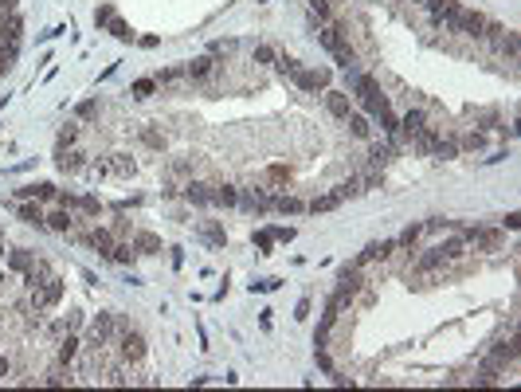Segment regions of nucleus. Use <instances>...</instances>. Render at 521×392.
Listing matches in <instances>:
<instances>
[{
    "label": "nucleus",
    "instance_id": "obj_1",
    "mask_svg": "<svg viewBox=\"0 0 521 392\" xmlns=\"http://www.w3.org/2000/svg\"><path fill=\"white\" fill-rule=\"evenodd\" d=\"M118 353L126 365H141L145 361V337L138 333V326H126L118 330Z\"/></svg>",
    "mask_w": 521,
    "mask_h": 392
},
{
    "label": "nucleus",
    "instance_id": "obj_2",
    "mask_svg": "<svg viewBox=\"0 0 521 392\" xmlns=\"http://www.w3.org/2000/svg\"><path fill=\"white\" fill-rule=\"evenodd\" d=\"M329 78H334L329 67H302L290 83H294L298 90H306V94H314V90H329Z\"/></svg>",
    "mask_w": 521,
    "mask_h": 392
},
{
    "label": "nucleus",
    "instance_id": "obj_3",
    "mask_svg": "<svg viewBox=\"0 0 521 392\" xmlns=\"http://www.w3.org/2000/svg\"><path fill=\"white\" fill-rule=\"evenodd\" d=\"M118 337V326H114V314H99L94 322L87 326V345H110Z\"/></svg>",
    "mask_w": 521,
    "mask_h": 392
},
{
    "label": "nucleus",
    "instance_id": "obj_4",
    "mask_svg": "<svg viewBox=\"0 0 521 392\" xmlns=\"http://www.w3.org/2000/svg\"><path fill=\"white\" fill-rule=\"evenodd\" d=\"M427 126V106H412V110H404L400 114V141L408 146L420 130Z\"/></svg>",
    "mask_w": 521,
    "mask_h": 392
},
{
    "label": "nucleus",
    "instance_id": "obj_5",
    "mask_svg": "<svg viewBox=\"0 0 521 392\" xmlns=\"http://www.w3.org/2000/svg\"><path fill=\"white\" fill-rule=\"evenodd\" d=\"M55 165H59V173L75 176V173H87L90 161H87V153H83V149H59V153H55Z\"/></svg>",
    "mask_w": 521,
    "mask_h": 392
},
{
    "label": "nucleus",
    "instance_id": "obj_6",
    "mask_svg": "<svg viewBox=\"0 0 521 392\" xmlns=\"http://www.w3.org/2000/svg\"><path fill=\"white\" fill-rule=\"evenodd\" d=\"M271 208L275 212H283V216H298V212H306V200H298V196H290V192H271Z\"/></svg>",
    "mask_w": 521,
    "mask_h": 392
},
{
    "label": "nucleus",
    "instance_id": "obj_7",
    "mask_svg": "<svg viewBox=\"0 0 521 392\" xmlns=\"http://www.w3.org/2000/svg\"><path fill=\"white\" fill-rule=\"evenodd\" d=\"M79 349H83V342H79V333H63L59 337V349H55V361H63V365H75V357H79Z\"/></svg>",
    "mask_w": 521,
    "mask_h": 392
},
{
    "label": "nucleus",
    "instance_id": "obj_8",
    "mask_svg": "<svg viewBox=\"0 0 521 392\" xmlns=\"http://www.w3.org/2000/svg\"><path fill=\"white\" fill-rule=\"evenodd\" d=\"M16 216H20L24 224H31V227H48V216H43V208H40V200L36 204H28V200H16Z\"/></svg>",
    "mask_w": 521,
    "mask_h": 392
},
{
    "label": "nucleus",
    "instance_id": "obj_9",
    "mask_svg": "<svg viewBox=\"0 0 521 392\" xmlns=\"http://www.w3.org/2000/svg\"><path fill=\"white\" fill-rule=\"evenodd\" d=\"M325 110H329L334 118H349L353 114V102H349L345 90H325Z\"/></svg>",
    "mask_w": 521,
    "mask_h": 392
},
{
    "label": "nucleus",
    "instance_id": "obj_10",
    "mask_svg": "<svg viewBox=\"0 0 521 392\" xmlns=\"http://www.w3.org/2000/svg\"><path fill=\"white\" fill-rule=\"evenodd\" d=\"M486 146H490L486 130H466V134H459V153H482Z\"/></svg>",
    "mask_w": 521,
    "mask_h": 392
},
{
    "label": "nucleus",
    "instance_id": "obj_11",
    "mask_svg": "<svg viewBox=\"0 0 521 392\" xmlns=\"http://www.w3.org/2000/svg\"><path fill=\"white\" fill-rule=\"evenodd\" d=\"M212 71H216V59H212V55H197L192 63H185V75L192 78V83H204Z\"/></svg>",
    "mask_w": 521,
    "mask_h": 392
},
{
    "label": "nucleus",
    "instance_id": "obj_12",
    "mask_svg": "<svg viewBox=\"0 0 521 392\" xmlns=\"http://www.w3.org/2000/svg\"><path fill=\"white\" fill-rule=\"evenodd\" d=\"M106 169H110V176H134V173H138V161H134L129 153H110Z\"/></svg>",
    "mask_w": 521,
    "mask_h": 392
},
{
    "label": "nucleus",
    "instance_id": "obj_13",
    "mask_svg": "<svg viewBox=\"0 0 521 392\" xmlns=\"http://www.w3.org/2000/svg\"><path fill=\"white\" fill-rule=\"evenodd\" d=\"M306 12H310V20H314L317 28L334 24V0H306Z\"/></svg>",
    "mask_w": 521,
    "mask_h": 392
},
{
    "label": "nucleus",
    "instance_id": "obj_14",
    "mask_svg": "<svg viewBox=\"0 0 521 392\" xmlns=\"http://www.w3.org/2000/svg\"><path fill=\"white\" fill-rule=\"evenodd\" d=\"M75 224H79V220H75V216H71L67 208H55V212H48V227H51V232L71 235V232H75Z\"/></svg>",
    "mask_w": 521,
    "mask_h": 392
},
{
    "label": "nucleus",
    "instance_id": "obj_15",
    "mask_svg": "<svg viewBox=\"0 0 521 392\" xmlns=\"http://www.w3.org/2000/svg\"><path fill=\"white\" fill-rule=\"evenodd\" d=\"M106 259H114V263H134V259H138V247H134V239H114Z\"/></svg>",
    "mask_w": 521,
    "mask_h": 392
},
{
    "label": "nucleus",
    "instance_id": "obj_16",
    "mask_svg": "<svg viewBox=\"0 0 521 392\" xmlns=\"http://www.w3.org/2000/svg\"><path fill=\"white\" fill-rule=\"evenodd\" d=\"M31 263H36V251H28V247H16V251H8V274H24Z\"/></svg>",
    "mask_w": 521,
    "mask_h": 392
},
{
    "label": "nucleus",
    "instance_id": "obj_17",
    "mask_svg": "<svg viewBox=\"0 0 521 392\" xmlns=\"http://www.w3.org/2000/svg\"><path fill=\"white\" fill-rule=\"evenodd\" d=\"M129 239H134L138 255H153V251H161V239H157L153 232H138V227H134V235H129Z\"/></svg>",
    "mask_w": 521,
    "mask_h": 392
},
{
    "label": "nucleus",
    "instance_id": "obj_18",
    "mask_svg": "<svg viewBox=\"0 0 521 392\" xmlns=\"http://www.w3.org/2000/svg\"><path fill=\"white\" fill-rule=\"evenodd\" d=\"M345 122H349V134H353V137H361V141H369V137H373V122H369L364 114H357V110H353Z\"/></svg>",
    "mask_w": 521,
    "mask_h": 392
},
{
    "label": "nucleus",
    "instance_id": "obj_19",
    "mask_svg": "<svg viewBox=\"0 0 521 392\" xmlns=\"http://www.w3.org/2000/svg\"><path fill=\"white\" fill-rule=\"evenodd\" d=\"M259 185H290V169L286 165H266V173H263V181H259ZM266 192H271V188H266Z\"/></svg>",
    "mask_w": 521,
    "mask_h": 392
},
{
    "label": "nucleus",
    "instance_id": "obj_20",
    "mask_svg": "<svg viewBox=\"0 0 521 392\" xmlns=\"http://www.w3.org/2000/svg\"><path fill=\"white\" fill-rule=\"evenodd\" d=\"M79 134H83L79 122H63V126H59V137H55V149H71L75 141H79Z\"/></svg>",
    "mask_w": 521,
    "mask_h": 392
},
{
    "label": "nucleus",
    "instance_id": "obj_21",
    "mask_svg": "<svg viewBox=\"0 0 521 392\" xmlns=\"http://www.w3.org/2000/svg\"><path fill=\"white\" fill-rule=\"evenodd\" d=\"M337 204H341L337 192H322V196H314V200H306V212H329V208H337Z\"/></svg>",
    "mask_w": 521,
    "mask_h": 392
},
{
    "label": "nucleus",
    "instance_id": "obj_22",
    "mask_svg": "<svg viewBox=\"0 0 521 392\" xmlns=\"http://www.w3.org/2000/svg\"><path fill=\"white\" fill-rule=\"evenodd\" d=\"M106 28H110V36H114V39H122V43H134V39H138V31L129 28V24H126L122 16H114V20L106 24Z\"/></svg>",
    "mask_w": 521,
    "mask_h": 392
},
{
    "label": "nucleus",
    "instance_id": "obj_23",
    "mask_svg": "<svg viewBox=\"0 0 521 392\" xmlns=\"http://www.w3.org/2000/svg\"><path fill=\"white\" fill-rule=\"evenodd\" d=\"M278 59V48H271V43H255V51H251V63H259V67H275Z\"/></svg>",
    "mask_w": 521,
    "mask_h": 392
},
{
    "label": "nucleus",
    "instance_id": "obj_24",
    "mask_svg": "<svg viewBox=\"0 0 521 392\" xmlns=\"http://www.w3.org/2000/svg\"><path fill=\"white\" fill-rule=\"evenodd\" d=\"M423 235H427V232H423V224H408V227H404L400 235H396V239H400V247H412V251H415V247H420V239H423Z\"/></svg>",
    "mask_w": 521,
    "mask_h": 392
},
{
    "label": "nucleus",
    "instance_id": "obj_25",
    "mask_svg": "<svg viewBox=\"0 0 521 392\" xmlns=\"http://www.w3.org/2000/svg\"><path fill=\"white\" fill-rule=\"evenodd\" d=\"M361 188H364V192H376V188H384V169H373V165L364 169V173H361Z\"/></svg>",
    "mask_w": 521,
    "mask_h": 392
},
{
    "label": "nucleus",
    "instance_id": "obj_26",
    "mask_svg": "<svg viewBox=\"0 0 521 392\" xmlns=\"http://www.w3.org/2000/svg\"><path fill=\"white\" fill-rule=\"evenodd\" d=\"M153 78H157V87H177L180 78H188V75H185V67H165V71H157Z\"/></svg>",
    "mask_w": 521,
    "mask_h": 392
},
{
    "label": "nucleus",
    "instance_id": "obj_27",
    "mask_svg": "<svg viewBox=\"0 0 521 392\" xmlns=\"http://www.w3.org/2000/svg\"><path fill=\"white\" fill-rule=\"evenodd\" d=\"M275 67H278V75H283V78H294L298 71H302V63H298L294 55H278V59H275Z\"/></svg>",
    "mask_w": 521,
    "mask_h": 392
},
{
    "label": "nucleus",
    "instance_id": "obj_28",
    "mask_svg": "<svg viewBox=\"0 0 521 392\" xmlns=\"http://www.w3.org/2000/svg\"><path fill=\"white\" fill-rule=\"evenodd\" d=\"M138 137H141V141H145V146H149V149H165V146H169V137H165V134H161V130H149V126H145V130H141V134H138Z\"/></svg>",
    "mask_w": 521,
    "mask_h": 392
},
{
    "label": "nucleus",
    "instance_id": "obj_29",
    "mask_svg": "<svg viewBox=\"0 0 521 392\" xmlns=\"http://www.w3.org/2000/svg\"><path fill=\"white\" fill-rule=\"evenodd\" d=\"M153 90H161V87H157V78H138V83L129 87V94H134V98H149Z\"/></svg>",
    "mask_w": 521,
    "mask_h": 392
},
{
    "label": "nucleus",
    "instance_id": "obj_30",
    "mask_svg": "<svg viewBox=\"0 0 521 392\" xmlns=\"http://www.w3.org/2000/svg\"><path fill=\"white\" fill-rule=\"evenodd\" d=\"M110 232L118 235V239H129V235H134V224H129V216H114V224H110Z\"/></svg>",
    "mask_w": 521,
    "mask_h": 392
},
{
    "label": "nucleus",
    "instance_id": "obj_31",
    "mask_svg": "<svg viewBox=\"0 0 521 392\" xmlns=\"http://www.w3.org/2000/svg\"><path fill=\"white\" fill-rule=\"evenodd\" d=\"M236 48H239V39H212V43H208L212 55H231Z\"/></svg>",
    "mask_w": 521,
    "mask_h": 392
},
{
    "label": "nucleus",
    "instance_id": "obj_32",
    "mask_svg": "<svg viewBox=\"0 0 521 392\" xmlns=\"http://www.w3.org/2000/svg\"><path fill=\"white\" fill-rule=\"evenodd\" d=\"M79 212H87V216H102V200H99V196H79Z\"/></svg>",
    "mask_w": 521,
    "mask_h": 392
},
{
    "label": "nucleus",
    "instance_id": "obj_33",
    "mask_svg": "<svg viewBox=\"0 0 521 392\" xmlns=\"http://www.w3.org/2000/svg\"><path fill=\"white\" fill-rule=\"evenodd\" d=\"M75 114H79V118H99L102 114V102H99V98H90V102H83Z\"/></svg>",
    "mask_w": 521,
    "mask_h": 392
},
{
    "label": "nucleus",
    "instance_id": "obj_34",
    "mask_svg": "<svg viewBox=\"0 0 521 392\" xmlns=\"http://www.w3.org/2000/svg\"><path fill=\"white\" fill-rule=\"evenodd\" d=\"M55 204L67 208V212H79V196H75V192H59V196H55Z\"/></svg>",
    "mask_w": 521,
    "mask_h": 392
},
{
    "label": "nucleus",
    "instance_id": "obj_35",
    "mask_svg": "<svg viewBox=\"0 0 521 392\" xmlns=\"http://www.w3.org/2000/svg\"><path fill=\"white\" fill-rule=\"evenodd\" d=\"M200 235H204L208 244H224V232H220L216 224H204V227H200Z\"/></svg>",
    "mask_w": 521,
    "mask_h": 392
},
{
    "label": "nucleus",
    "instance_id": "obj_36",
    "mask_svg": "<svg viewBox=\"0 0 521 392\" xmlns=\"http://www.w3.org/2000/svg\"><path fill=\"white\" fill-rule=\"evenodd\" d=\"M114 16H118V12L110 8V4H102V8L94 12V24H99V28H106V24H110V20H114Z\"/></svg>",
    "mask_w": 521,
    "mask_h": 392
},
{
    "label": "nucleus",
    "instance_id": "obj_37",
    "mask_svg": "<svg viewBox=\"0 0 521 392\" xmlns=\"http://www.w3.org/2000/svg\"><path fill=\"white\" fill-rule=\"evenodd\" d=\"M63 322H67V330H71V333H79V330H83V314H79V310H71V314H63Z\"/></svg>",
    "mask_w": 521,
    "mask_h": 392
},
{
    "label": "nucleus",
    "instance_id": "obj_38",
    "mask_svg": "<svg viewBox=\"0 0 521 392\" xmlns=\"http://www.w3.org/2000/svg\"><path fill=\"white\" fill-rule=\"evenodd\" d=\"M271 235L283 239V244H290V239H294V227H271Z\"/></svg>",
    "mask_w": 521,
    "mask_h": 392
},
{
    "label": "nucleus",
    "instance_id": "obj_39",
    "mask_svg": "<svg viewBox=\"0 0 521 392\" xmlns=\"http://www.w3.org/2000/svg\"><path fill=\"white\" fill-rule=\"evenodd\" d=\"M8 377H12V361L0 353V381H8Z\"/></svg>",
    "mask_w": 521,
    "mask_h": 392
}]
</instances>
